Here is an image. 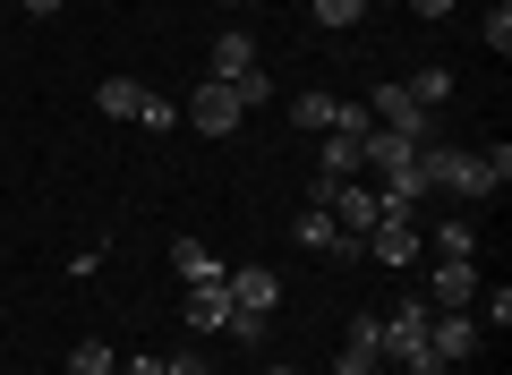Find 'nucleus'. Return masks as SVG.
<instances>
[{
  "mask_svg": "<svg viewBox=\"0 0 512 375\" xmlns=\"http://www.w3.org/2000/svg\"><path fill=\"white\" fill-rule=\"evenodd\" d=\"M265 375H299V367H265Z\"/></svg>",
  "mask_w": 512,
  "mask_h": 375,
  "instance_id": "obj_31",
  "label": "nucleus"
},
{
  "mask_svg": "<svg viewBox=\"0 0 512 375\" xmlns=\"http://www.w3.org/2000/svg\"><path fill=\"white\" fill-rule=\"evenodd\" d=\"M18 9H26V18H52V9H60V0H18Z\"/></svg>",
  "mask_w": 512,
  "mask_h": 375,
  "instance_id": "obj_29",
  "label": "nucleus"
},
{
  "mask_svg": "<svg viewBox=\"0 0 512 375\" xmlns=\"http://www.w3.org/2000/svg\"><path fill=\"white\" fill-rule=\"evenodd\" d=\"M231 94H239V111H265V103H274V77H265V60H256V69H248V77H239V86H231Z\"/></svg>",
  "mask_w": 512,
  "mask_h": 375,
  "instance_id": "obj_22",
  "label": "nucleus"
},
{
  "mask_svg": "<svg viewBox=\"0 0 512 375\" xmlns=\"http://www.w3.org/2000/svg\"><path fill=\"white\" fill-rule=\"evenodd\" d=\"M367 120H376V128H393V137H419V145H427V111L410 103V86H402V77H384V86L367 94Z\"/></svg>",
  "mask_w": 512,
  "mask_h": 375,
  "instance_id": "obj_6",
  "label": "nucleus"
},
{
  "mask_svg": "<svg viewBox=\"0 0 512 375\" xmlns=\"http://www.w3.org/2000/svg\"><path fill=\"white\" fill-rule=\"evenodd\" d=\"M299 248H325V256H359V239H342V222H333L325 205H308V214H299Z\"/></svg>",
  "mask_w": 512,
  "mask_h": 375,
  "instance_id": "obj_13",
  "label": "nucleus"
},
{
  "mask_svg": "<svg viewBox=\"0 0 512 375\" xmlns=\"http://www.w3.org/2000/svg\"><path fill=\"white\" fill-rule=\"evenodd\" d=\"M180 316H188V333H239V316H231V290L222 282H197L180 299Z\"/></svg>",
  "mask_w": 512,
  "mask_h": 375,
  "instance_id": "obj_10",
  "label": "nucleus"
},
{
  "mask_svg": "<svg viewBox=\"0 0 512 375\" xmlns=\"http://www.w3.org/2000/svg\"><path fill=\"white\" fill-rule=\"evenodd\" d=\"M419 248H427V239H419V222H376V231L359 239V256H376V265H393V273H402V265H419Z\"/></svg>",
  "mask_w": 512,
  "mask_h": 375,
  "instance_id": "obj_9",
  "label": "nucleus"
},
{
  "mask_svg": "<svg viewBox=\"0 0 512 375\" xmlns=\"http://www.w3.org/2000/svg\"><path fill=\"white\" fill-rule=\"evenodd\" d=\"M487 52H512V0H495V9H487Z\"/></svg>",
  "mask_w": 512,
  "mask_h": 375,
  "instance_id": "obj_24",
  "label": "nucleus"
},
{
  "mask_svg": "<svg viewBox=\"0 0 512 375\" xmlns=\"http://www.w3.org/2000/svg\"><path fill=\"white\" fill-rule=\"evenodd\" d=\"M325 214L342 222V239H367V231H376V222H384V205H376V188H350V179H333Z\"/></svg>",
  "mask_w": 512,
  "mask_h": 375,
  "instance_id": "obj_8",
  "label": "nucleus"
},
{
  "mask_svg": "<svg viewBox=\"0 0 512 375\" xmlns=\"http://www.w3.org/2000/svg\"><path fill=\"white\" fill-rule=\"evenodd\" d=\"M427 316H436L427 299H402L393 316H376L384 324V367H419L427 358Z\"/></svg>",
  "mask_w": 512,
  "mask_h": 375,
  "instance_id": "obj_3",
  "label": "nucleus"
},
{
  "mask_svg": "<svg viewBox=\"0 0 512 375\" xmlns=\"http://www.w3.org/2000/svg\"><path fill=\"white\" fill-rule=\"evenodd\" d=\"M171 265H180L188 290H197V282H222V256L205 248V239H180V248H171Z\"/></svg>",
  "mask_w": 512,
  "mask_h": 375,
  "instance_id": "obj_17",
  "label": "nucleus"
},
{
  "mask_svg": "<svg viewBox=\"0 0 512 375\" xmlns=\"http://www.w3.org/2000/svg\"><path fill=\"white\" fill-rule=\"evenodd\" d=\"M367 375H402V367H384V358H376V367H367Z\"/></svg>",
  "mask_w": 512,
  "mask_h": 375,
  "instance_id": "obj_30",
  "label": "nucleus"
},
{
  "mask_svg": "<svg viewBox=\"0 0 512 375\" xmlns=\"http://www.w3.org/2000/svg\"><path fill=\"white\" fill-rule=\"evenodd\" d=\"M376 358H384V324L359 316V324H350V341H342V358H333V375H367Z\"/></svg>",
  "mask_w": 512,
  "mask_h": 375,
  "instance_id": "obj_12",
  "label": "nucleus"
},
{
  "mask_svg": "<svg viewBox=\"0 0 512 375\" xmlns=\"http://www.w3.org/2000/svg\"><path fill=\"white\" fill-rule=\"evenodd\" d=\"M410 9H419V18H453L461 0H410Z\"/></svg>",
  "mask_w": 512,
  "mask_h": 375,
  "instance_id": "obj_28",
  "label": "nucleus"
},
{
  "mask_svg": "<svg viewBox=\"0 0 512 375\" xmlns=\"http://www.w3.org/2000/svg\"><path fill=\"white\" fill-rule=\"evenodd\" d=\"M478 171H487V188H504V179H512V145H487V154H478Z\"/></svg>",
  "mask_w": 512,
  "mask_h": 375,
  "instance_id": "obj_25",
  "label": "nucleus"
},
{
  "mask_svg": "<svg viewBox=\"0 0 512 375\" xmlns=\"http://www.w3.org/2000/svg\"><path fill=\"white\" fill-rule=\"evenodd\" d=\"M60 375H120V350H111V341H77Z\"/></svg>",
  "mask_w": 512,
  "mask_h": 375,
  "instance_id": "obj_19",
  "label": "nucleus"
},
{
  "mask_svg": "<svg viewBox=\"0 0 512 375\" xmlns=\"http://www.w3.org/2000/svg\"><path fill=\"white\" fill-rule=\"evenodd\" d=\"M367 128H325V154H316V179H359L367 171Z\"/></svg>",
  "mask_w": 512,
  "mask_h": 375,
  "instance_id": "obj_11",
  "label": "nucleus"
},
{
  "mask_svg": "<svg viewBox=\"0 0 512 375\" xmlns=\"http://www.w3.org/2000/svg\"><path fill=\"white\" fill-rule=\"evenodd\" d=\"M402 86H410V103H419V111H444V103H453V69H419V77H402Z\"/></svg>",
  "mask_w": 512,
  "mask_h": 375,
  "instance_id": "obj_18",
  "label": "nucleus"
},
{
  "mask_svg": "<svg viewBox=\"0 0 512 375\" xmlns=\"http://www.w3.org/2000/svg\"><path fill=\"white\" fill-rule=\"evenodd\" d=\"M137 103H146L137 77H103V86H94V111H103V120H137Z\"/></svg>",
  "mask_w": 512,
  "mask_h": 375,
  "instance_id": "obj_16",
  "label": "nucleus"
},
{
  "mask_svg": "<svg viewBox=\"0 0 512 375\" xmlns=\"http://www.w3.org/2000/svg\"><path fill=\"white\" fill-rule=\"evenodd\" d=\"M478 341H487V324H478L470 307H436V316H427V350H436L444 367H470Z\"/></svg>",
  "mask_w": 512,
  "mask_h": 375,
  "instance_id": "obj_4",
  "label": "nucleus"
},
{
  "mask_svg": "<svg viewBox=\"0 0 512 375\" xmlns=\"http://www.w3.org/2000/svg\"><path fill=\"white\" fill-rule=\"evenodd\" d=\"M478 299V265H461V256H436V307H470Z\"/></svg>",
  "mask_w": 512,
  "mask_h": 375,
  "instance_id": "obj_14",
  "label": "nucleus"
},
{
  "mask_svg": "<svg viewBox=\"0 0 512 375\" xmlns=\"http://www.w3.org/2000/svg\"><path fill=\"white\" fill-rule=\"evenodd\" d=\"M163 375H214V367H205V350H171V358H163Z\"/></svg>",
  "mask_w": 512,
  "mask_h": 375,
  "instance_id": "obj_26",
  "label": "nucleus"
},
{
  "mask_svg": "<svg viewBox=\"0 0 512 375\" xmlns=\"http://www.w3.org/2000/svg\"><path fill=\"white\" fill-rule=\"evenodd\" d=\"M222 9H239V0H222Z\"/></svg>",
  "mask_w": 512,
  "mask_h": 375,
  "instance_id": "obj_32",
  "label": "nucleus"
},
{
  "mask_svg": "<svg viewBox=\"0 0 512 375\" xmlns=\"http://www.w3.org/2000/svg\"><path fill=\"white\" fill-rule=\"evenodd\" d=\"M222 290H231V316H239V333H231V341H256V333H265V316L282 307L274 265H239V273H222Z\"/></svg>",
  "mask_w": 512,
  "mask_h": 375,
  "instance_id": "obj_1",
  "label": "nucleus"
},
{
  "mask_svg": "<svg viewBox=\"0 0 512 375\" xmlns=\"http://www.w3.org/2000/svg\"><path fill=\"white\" fill-rule=\"evenodd\" d=\"M291 128H308V137H325V128H367V111L342 103V94H291Z\"/></svg>",
  "mask_w": 512,
  "mask_h": 375,
  "instance_id": "obj_7",
  "label": "nucleus"
},
{
  "mask_svg": "<svg viewBox=\"0 0 512 375\" xmlns=\"http://www.w3.org/2000/svg\"><path fill=\"white\" fill-rule=\"evenodd\" d=\"M239 120H248V111H239V94L222 86V77H205V86L188 94V111H180V128H205V137H231Z\"/></svg>",
  "mask_w": 512,
  "mask_h": 375,
  "instance_id": "obj_5",
  "label": "nucleus"
},
{
  "mask_svg": "<svg viewBox=\"0 0 512 375\" xmlns=\"http://www.w3.org/2000/svg\"><path fill=\"white\" fill-rule=\"evenodd\" d=\"M120 375H163V358H154V350H137V358H120Z\"/></svg>",
  "mask_w": 512,
  "mask_h": 375,
  "instance_id": "obj_27",
  "label": "nucleus"
},
{
  "mask_svg": "<svg viewBox=\"0 0 512 375\" xmlns=\"http://www.w3.org/2000/svg\"><path fill=\"white\" fill-rule=\"evenodd\" d=\"M470 248H478V231H470V222H436V256H461V265H470Z\"/></svg>",
  "mask_w": 512,
  "mask_h": 375,
  "instance_id": "obj_21",
  "label": "nucleus"
},
{
  "mask_svg": "<svg viewBox=\"0 0 512 375\" xmlns=\"http://www.w3.org/2000/svg\"><path fill=\"white\" fill-rule=\"evenodd\" d=\"M359 18H367V0H316V26H325V35H350Z\"/></svg>",
  "mask_w": 512,
  "mask_h": 375,
  "instance_id": "obj_20",
  "label": "nucleus"
},
{
  "mask_svg": "<svg viewBox=\"0 0 512 375\" xmlns=\"http://www.w3.org/2000/svg\"><path fill=\"white\" fill-rule=\"evenodd\" d=\"M248 69H256V43H248V35H214V69H205V77H222V86H239Z\"/></svg>",
  "mask_w": 512,
  "mask_h": 375,
  "instance_id": "obj_15",
  "label": "nucleus"
},
{
  "mask_svg": "<svg viewBox=\"0 0 512 375\" xmlns=\"http://www.w3.org/2000/svg\"><path fill=\"white\" fill-rule=\"evenodd\" d=\"M419 188H444V197H495L470 145H419Z\"/></svg>",
  "mask_w": 512,
  "mask_h": 375,
  "instance_id": "obj_2",
  "label": "nucleus"
},
{
  "mask_svg": "<svg viewBox=\"0 0 512 375\" xmlns=\"http://www.w3.org/2000/svg\"><path fill=\"white\" fill-rule=\"evenodd\" d=\"M137 120H146V128H154V137H171V128H180V103H163V94H154V86H146V103H137Z\"/></svg>",
  "mask_w": 512,
  "mask_h": 375,
  "instance_id": "obj_23",
  "label": "nucleus"
}]
</instances>
